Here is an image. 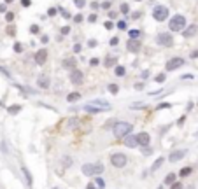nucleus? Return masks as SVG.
<instances>
[{
    "mask_svg": "<svg viewBox=\"0 0 198 189\" xmlns=\"http://www.w3.org/2000/svg\"><path fill=\"white\" fill-rule=\"evenodd\" d=\"M184 27H186V18L182 16V14H175L168 21V28H170L172 32H182Z\"/></svg>",
    "mask_w": 198,
    "mask_h": 189,
    "instance_id": "nucleus-1",
    "label": "nucleus"
},
{
    "mask_svg": "<svg viewBox=\"0 0 198 189\" xmlns=\"http://www.w3.org/2000/svg\"><path fill=\"white\" fill-rule=\"evenodd\" d=\"M133 130V126L130 123H116L114 124V137H118V138H121V137H126L130 135V131Z\"/></svg>",
    "mask_w": 198,
    "mask_h": 189,
    "instance_id": "nucleus-2",
    "label": "nucleus"
},
{
    "mask_svg": "<svg viewBox=\"0 0 198 189\" xmlns=\"http://www.w3.org/2000/svg\"><path fill=\"white\" fill-rule=\"evenodd\" d=\"M153 18H154L156 21H165L166 18H168V7L165 6H156L153 9Z\"/></svg>",
    "mask_w": 198,
    "mask_h": 189,
    "instance_id": "nucleus-3",
    "label": "nucleus"
},
{
    "mask_svg": "<svg viewBox=\"0 0 198 189\" xmlns=\"http://www.w3.org/2000/svg\"><path fill=\"white\" fill-rule=\"evenodd\" d=\"M111 163H112V166L116 168H123L126 165V156H124L123 152H116L111 156Z\"/></svg>",
    "mask_w": 198,
    "mask_h": 189,
    "instance_id": "nucleus-4",
    "label": "nucleus"
},
{
    "mask_svg": "<svg viewBox=\"0 0 198 189\" xmlns=\"http://www.w3.org/2000/svg\"><path fill=\"white\" fill-rule=\"evenodd\" d=\"M156 42H158V46L170 47V46H174V39H172L170 33H158V37H156Z\"/></svg>",
    "mask_w": 198,
    "mask_h": 189,
    "instance_id": "nucleus-5",
    "label": "nucleus"
},
{
    "mask_svg": "<svg viewBox=\"0 0 198 189\" xmlns=\"http://www.w3.org/2000/svg\"><path fill=\"white\" fill-rule=\"evenodd\" d=\"M182 65H184V60L179 58V56H175V58H172V60H168V61H166V70H168V72L177 70V68H179V67H182Z\"/></svg>",
    "mask_w": 198,
    "mask_h": 189,
    "instance_id": "nucleus-6",
    "label": "nucleus"
},
{
    "mask_svg": "<svg viewBox=\"0 0 198 189\" xmlns=\"http://www.w3.org/2000/svg\"><path fill=\"white\" fill-rule=\"evenodd\" d=\"M82 81H84V74L81 70H72L70 72V82H72V84L79 86V84H82Z\"/></svg>",
    "mask_w": 198,
    "mask_h": 189,
    "instance_id": "nucleus-7",
    "label": "nucleus"
},
{
    "mask_svg": "<svg viewBox=\"0 0 198 189\" xmlns=\"http://www.w3.org/2000/svg\"><path fill=\"white\" fill-rule=\"evenodd\" d=\"M46 60H48V51H46V49L37 51V54H35V63H37V65H44Z\"/></svg>",
    "mask_w": 198,
    "mask_h": 189,
    "instance_id": "nucleus-8",
    "label": "nucleus"
},
{
    "mask_svg": "<svg viewBox=\"0 0 198 189\" xmlns=\"http://www.w3.org/2000/svg\"><path fill=\"white\" fill-rule=\"evenodd\" d=\"M84 110H86V112H91V114H98V112L107 110V109L100 107V105H95V103H88V105H84Z\"/></svg>",
    "mask_w": 198,
    "mask_h": 189,
    "instance_id": "nucleus-9",
    "label": "nucleus"
},
{
    "mask_svg": "<svg viewBox=\"0 0 198 189\" xmlns=\"http://www.w3.org/2000/svg\"><path fill=\"white\" fill-rule=\"evenodd\" d=\"M126 47H128V51H132V53H139L140 51V42L137 39H130L128 44H126Z\"/></svg>",
    "mask_w": 198,
    "mask_h": 189,
    "instance_id": "nucleus-10",
    "label": "nucleus"
},
{
    "mask_svg": "<svg viewBox=\"0 0 198 189\" xmlns=\"http://www.w3.org/2000/svg\"><path fill=\"white\" fill-rule=\"evenodd\" d=\"M196 32H198V27H196V25H189V27H187L186 30H182L181 33L186 39H189V37H195V35H196Z\"/></svg>",
    "mask_w": 198,
    "mask_h": 189,
    "instance_id": "nucleus-11",
    "label": "nucleus"
},
{
    "mask_svg": "<svg viewBox=\"0 0 198 189\" xmlns=\"http://www.w3.org/2000/svg\"><path fill=\"white\" fill-rule=\"evenodd\" d=\"M137 142H139L140 147H145V146H149L151 137L147 135V133H139V135H137Z\"/></svg>",
    "mask_w": 198,
    "mask_h": 189,
    "instance_id": "nucleus-12",
    "label": "nucleus"
},
{
    "mask_svg": "<svg viewBox=\"0 0 198 189\" xmlns=\"http://www.w3.org/2000/svg\"><path fill=\"white\" fill-rule=\"evenodd\" d=\"M184 156H186V151L181 149V151H174V152H172L170 156H168V159H170L172 163H175V161H179V159H182Z\"/></svg>",
    "mask_w": 198,
    "mask_h": 189,
    "instance_id": "nucleus-13",
    "label": "nucleus"
},
{
    "mask_svg": "<svg viewBox=\"0 0 198 189\" xmlns=\"http://www.w3.org/2000/svg\"><path fill=\"white\" fill-rule=\"evenodd\" d=\"M37 86L42 88V89L49 88V77H48V76H39V77H37Z\"/></svg>",
    "mask_w": 198,
    "mask_h": 189,
    "instance_id": "nucleus-14",
    "label": "nucleus"
},
{
    "mask_svg": "<svg viewBox=\"0 0 198 189\" xmlns=\"http://www.w3.org/2000/svg\"><path fill=\"white\" fill-rule=\"evenodd\" d=\"M124 146H128V147H137L139 146V142H137V137H132V135H126L124 137Z\"/></svg>",
    "mask_w": 198,
    "mask_h": 189,
    "instance_id": "nucleus-15",
    "label": "nucleus"
},
{
    "mask_svg": "<svg viewBox=\"0 0 198 189\" xmlns=\"http://www.w3.org/2000/svg\"><path fill=\"white\" fill-rule=\"evenodd\" d=\"M82 173H84V175H95V165H90V163H88V165H82Z\"/></svg>",
    "mask_w": 198,
    "mask_h": 189,
    "instance_id": "nucleus-16",
    "label": "nucleus"
},
{
    "mask_svg": "<svg viewBox=\"0 0 198 189\" xmlns=\"http://www.w3.org/2000/svg\"><path fill=\"white\" fill-rule=\"evenodd\" d=\"M163 161H165V158H158V159H156V161L153 163V166H151V170H153V172H154V170H158V168H160L161 165H163Z\"/></svg>",
    "mask_w": 198,
    "mask_h": 189,
    "instance_id": "nucleus-17",
    "label": "nucleus"
},
{
    "mask_svg": "<svg viewBox=\"0 0 198 189\" xmlns=\"http://www.w3.org/2000/svg\"><path fill=\"white\" fill-rule=\"evenodd\" d=\"M77 100H81V93H70L67 97V102H77Z\"/></svg>",
    "mask_w": 198,
    "mask_h": 189,
    "instance_id": "nucleus-18",
    "label": "nucleus"
},
{
    "mask_svg": "<svg viewBox=\"0 0 198 189\" xmlns=\"http://www.w3.org/2000/svg\"><path fill=\"white\" fill-rule=\"evenodd\" d=\"M114 74L118 77H123L124 76V67H121V65H118L116 68H114Z\"/></svg>",
    "mask_w": 198,
    "mask_h": 189,
    "instance_id": "nucleus-19",
    "label": "nucleus"
},
{
    "mask_svg": "<svg viewBox=\"0 0 198 189\" xmlns=\"http://www.w3.org/2000/svg\"><path fill=\"white\" fill-rule=\"evenodd\" d=\"M189 173H191V168L189 166H184L182 170H179V175H181V177H187Z\"/></svg>",
    "mask_w": 198,
    "mask_h": 189,
    "instance_id": "nucleus-20",
    "label": "nucleus"
},
{
    "mask_svg": "<svg viewBox=\"0 0 198 189\" xmlns=\"http://www.w3.org/2000/svg\"><path fill=\"white\" fill-rule=\"evenodd\" d=\"M19 110H21V107H19V105H11V107L7 109V112H9V114H18Z\"/></svg>",
    "mask_w": 198,
    "mask_h": 189,
    "instance_id": "nucleus-21",
    "label": "nucleus"
},
{
    "mask_svg": "<svg viewBox=\"0 0 198 189\" xmlns=\"http://www.w3.org/2000/svg\"><path fill=\"white\" fill-rule=\"evenodd\" d=\"M130 39H139L140 37V30H137V28H133V30H130Z\"/></svg>",
    "mask_w": 198,
    "mask_h": 189,
    "instance_id": "nucleus-22",
    "label": "nucleus"
},
{
    "mask_svg": "<svg viewBox=\"0 0 198 189\" xmlns=\"http://www.w3.org/2000/svg\"><path fill=\"white\" fill-rule=\"evenodd\" d=\"M63 65L67 67V68H74V67H75V60H72V58H70V60H65Z\"/></svg>",
    "mask_w": 198,
    "mask_h": 189,
    "instance_id": "nucleus-23",
    "label": "nucleus"
},
{
    "mask_svg": "<svg viewBox=\"0 0 198 189\" xmlns=\"http://www.w3.org/2000/svg\"><path fill=\"white\" fill-rule=\"evenodd\" d=\"M109 93H112V95H116V93L119 91V88H118V84H109Z\"/></svg>",
    "mask_w": 198,
    "mask_h": 189,
    "instance_id": "nucleus-24",
    "label": "nucleus"
},
{
    "mask_svg": "<svg viewBox=\"0 0 198 189\" xmlns=\"http://www.w3.org/2000/svg\"><path fill=\"white\" fill-rule=\"evenodd\" d=\"M174 180H175V175H174V173H168L165 177V184H174Z\"/></svg>",
    "mask_w": 198,
    "mask_h": 189,
    "instance_id": "nucleus-25",
    "label": "nucleus"
},
{
    "mask_svg": "<svg viewBox=\"0 0 198 189\" xmlns=\"http://www.w3.org/2000/svg\"><path fill=\"white\" fill-rule=\"evenodd\" d=\"M23 173H25V177H27V182H28V186H32V175H30V172H28L27 168H23Z\"/></svg>",
    "mask_w": 198,
    "mask_h": 189,
    "instance_id": "nucleus-26",
    "label": "nucleus"
},
{
    "mask_svg": "<svg viewBox=\"0 0 198 189\" xmlns=\"http://www.w3.org/2000/svg\"><path fill=\"white\" fill-rule=\"evenodd\" d=\"M95 172H96V175H100V173L103 172V165H102V163H96V165H95Z\"/></svg>",
    "mask_w": 198,
    "mask_h": 189,
    "instance_id": "nucleus-27",
    "label": "nucleus"
},
{
    "mask_svg": "<svg viewBox=\"0 0 198 189\" xmlns=\"http://www.w3.org/2000/svg\"><path fill=\"white\" fill-rule=\"evenodd\" d=\"M116 63H118V60H116V58H107L105 67H112V65H116Z\"/></svg>",
    "mask_w": 198,
    "mask_h": 189,
    "instance_id": "nucleus-28",
    "label": "nucleus"
},
{
    "mask_svg": "<svg viewBox=\"0 0 198 189\" xmlns=\"http://www.w3.org/2000/svg\"><path fill=\"white\" fill-rule=\"evenodd\" d=\"M121 12H124V14H128V12H130L128 4H121Z\"/></svg>",
    "mask_w": 198,
    "mask_h": 189,
    "instance_id": "nucleus-29",
    "label": "nucleus"
},
{
    "mask_svg": "<svg viewBox=\"0 0 198 189\" xmlns=\"http://www.w3.org/2000/svg\"><path fill=\"white\" fill-rule=\"evenodd\" d=\"M165 79H166V76H165V74H160V76H156V79H154V81H156V82H163Z\"/></svg>",
    "mask_w": 198,
    "mask_h": 189,
    "instance_id": "nucleus-30",
    "label": "nucleus"
},
{
    "mask_svg": "<svg viewBox=\"0 0 198 189\" xmlns=\"http://www.w3.org/2000/svg\"><path fill=\"white\" fill-rule=\"evenodd\" d=\"M96 186H98L100 189H103V187H105V182H103L102 179H96Z\"/></svg>",
    "mask_w": 198,
    "mask_h": 189,
    "instance_id": "nucleus-31",
    "label": "nucleus"
},
{
    "mask_svg": "<svg viewBox=\"0 0 198 189\" xmlns=\"http://www.w3.org/2000/svg\"><path fill=\"white\" fill-rule=\"evenodd\" d=\"M84 4H86L84 0H75V6L79 7V9H82V7H84Z\"/></svg>",
    "mask_w": 198,
    "mask_h": 189,
    "instance_id": "nucleus-32",
    "label": "nucleus"
},
{
    "mask_svg": "<svg viewBox=\"0 0 198 189\" xmlns=\"http://www.w3.org/2000/svg\"><path fill=\"white\" fill-rule=\"evenodd\" d=\"M21 6L23 7H30L32 6V0H21Z\"/></svg>",
    "mask_w": 198,
    "mask_h": 189,
    "instance_id": "nucleus-33",
    "label": "nucleus"
},
{
    "mask_svg": "<svg viewBox=\"0 0 198 189\" xmlns=\"http://www.w3.org/2000/svg\"><path fill=\"white\" fill-rule=\"evenodd\" d=\"M170 189H182V184H181V182H174Z\"/></svg>",
    "mask_w": 198,
    "mask_h": 189,
    "instance_id": "nucleus-34",
    "label": "nucleus"
},
{
    "mask_svg": "<svg viewBox=\"0 0 198 189\" xmlns=\"http://www.w3.org/2000/svg\"><path fill=\"white\" fill-rule=\"evenodd\" d=\"M6 19H7L9 23H11L12 19H14V14H12V12H7V14H6Z\"/></svg>",
    "mask_w": 198,
    "mask_h": 189,
    "instance_id": "nucleus-35",
    "label": "nucleus"
},
{
    "mask_svg": "<svg viewBox=\"0 0 198 189\" xmlns=\"http://www.w3.org/2000/svg\"><path fill=\"white\" fill-rule=\"evenodd\" d=\"M118 28H119V30H124V28H126V21H119L118 23Z\"/></svg>",
    "mask_w": 198,
    "mask_h": 189,
    "instance_id": "nucleus-36",
    "label": "nucleus"
},
{
    "mask_svg": "<svg viewBox=\"0 0 198 189\" xmlns=\"http://www.w3.org/2000/svg\"><path fill=\"white\" fill-rule=\"evenodd\" d=\"M30 32H32V33H39V27H37V25H32V27H30Z\"/></svg>",
    "mask_w": 198,
    "mask_h": 189,
    "instance_id": "nucleus-37",
    "label": "nucleus"
},
{
    "mask_svg": "<svg viewBox=\"0 0 198 189\" xmlns=\"http://www.w3.org/2000/svg\"><path fill=\"white\" fill-rule=\"evenodd\" d=\"M14 51H16V53H21V51H23L21 44H14Z\"/></svg>",
    "mask_w": 198,
    "mask_h": 189,
    "instance_id": "nucleus-38",
    "label": "nucleus"
},
{
    "mask_svg": "<svg viewBox=\"0 0 198 189\" xmlns=\"http://www.w3.org/2000/svg\"><path fill=\"white\" fill-rule=\"evenodd\" d=\"M7 33H9V35H14V33H16V28L9 27V28H7Z\"/></svg>",
    "mask_w": 198,
    "mask_h": 189,
    "instance_id": "nucleus-39",
    "label": "nucleus"
},
{
    "mask_svg": "<svg viewBox=\"0 0 198 189\" xmlns=\"http://www.w3.org/2000/svg\"><path fill=\"white\" fill-rule=\"evenodd\" d=\"M103 27L107 28V30H111V28H112L114 25H112V21H105V25H103Z\"/></svg>",
    "mask_w": 198,
    "mask_h": 189,
    "instance_id": "nucleus-40",
    "label": "nucleus"
},
{
    "mask_svg": "<svg viewBox=\"0 0 198 189\" xmlns=\"http://www.w3.org/2000/svg\"><path fill=\"white\" fill-rule=\"evenodd\" d=\"M61 33H63V35H67V33H70V28H69V27H63V28H61Z\"/></svg>",
    "mask_w": 198,
    "mask_h": 189,
    "instance_id": "nucleus-41",
    "label": "nucleus"
},
{
    "mask_svg": "<svg viewBox=\"0 0 198 189\" xmlns=\"http://www.w3.org/2000/svg\"><path fill=\"white\" fill-rule=\"evenodd\" d=\"M48 14H49V16H54V14H56V9H54V7H51V9L48 11Z\"/></svg>",
    "mask_w": 198,
    "mask_h": 189,
    "instance_id": "nucleus-42",
    "label": "nucleus"
},
{
    "mask_svg": "<svg viewBox=\"0 0 198 189\" xmlns=\"http://www.w3.org/2000/svg\"><path fill=\"white\" fill-rule=\"evenodd\" d=\"M118 42H119V40H118V37H112V39H111V46H116Z\"/></svg>",
    "mask_w": 198,
    "mask_h": 189,
    "instance_id": "nucleus-43",
    "label": "nucleus"
},
{
    "mask_svg": "<svg viewBox=\"0 0 198 189\" xmlns=\"http://www.w3.org/2000/svg\"><path fill=\"white\" fill-rule=\"evenodd\" d=\"M91 65L95 67V65H98V58H91V61H90Z\"/></svg>",
    "mask_w": 198,
    "mask_h": 189,
    "instance_id": "nucleus-44",
    "label": "nucleus"
},
{
    "mask_svg": "<svg viewBox=\"0 0 198 189\" xmlns=\"http://www.w3.org/2000/svg\"><path fill=\"white\" fill-rule=\"evenodd\" d=\"M140 16H142V12H139V11H137V12H133V19H139Z\"/></svg>",
    "mask_w": 198,
    "mask_h": 189,
    "instance_id": "nucleus-45",
    "label": "nucleus"
},
{
    "mask_svg": "<svg viewBox=\"0 0 198 189\" xmlns=\"http://www.w3.org/2000/svg\"><path fill=\"white\" fill-rule=\"evenodd\" d=\"M184 121H186V117H184V116H182V117L179 119V121H177V124H179V126H182V124H184Z\"/></svg>",
    "mask_w": 198,
    "mask_h": 189,
    "instance_id": "nucleus-46",
    "label": "nucleus"
},
{
    "mask_svg": "<svg viewBox=\"0 0 198 189\" xmlns=\"http://www.w3.org/2000/svg\"><path fill=\"white\" fill-rule=\"evenodd\" d=\"M102 7H103V9H109V7H111V2H103Z\"/></svg>",
    "mask_w": 198,
    "mask_h": 189,
    "instance_id": "nucleus-47",
    "label": "nucleus"
},
{
    "mask_svg": "<svg viewBox=\"0 0 198 189\" xmlns=\"http://www.w3.org/2000/svg\"><path fill=\"white\" fill-rule=\"evenodd\" d=\"M116 16H118V12H116V11H111V12H109V18H116Z\"/></svg>",
    "mask_w": 198,
    "mask_h": 189,
    "instance_id": "nucleus-48",
    "label": "nucleus"
},
{
    "mask_svg": "<svg viewBox=\"0 0 198 189\" xmlns=\"http://www.w3.org/2000/svg\"><path fill=\"white\" fill-rule=\"evenodd\" d=\"M168 107H170V103H161L158 109H168Z\"/></svg>",
    "mask_w": 198,
    "mask_h": 189,
    "instance_id": "nucleus-49",
    "label": "nucleus"
},
{
    "mask_svg": "<svg viewBox=\"0 0 198 189\" xmlns=\"http://www.w3.org/2000/svg\"><path fill=\"white\" fill-rule=\"evenodd\" d=\"M74 19H75V21H77V23H81V21H82V16H81V14H77V16H75Z\"/></svg>",
    "mask_w": 198,
    "mask_h": 189,
    "instance_id": "nucleus-50",
    "label": "nucleus"
},
{
    "mask_svg": "<svg viewBox=\"0 0 198 189\" xmlns=\"http://www.w3.org/2000/svg\"><path fill=\"white\" fill-rule=\"evenodd\" d=\"M90 21H91V23L96 21V14H91V16H90Z\"/></svg>",
    "mask_w": 198,
    "mask_h": 189,
    "instance_id": "nucleus-51",
    "label": "nucleus"
},
{
    "mask_svg": "<svg viewBox=\"0 0 198 189\" xmlns=\"http://www.w3.org/2000/svg\"><path fill=\"white\" fill-rule=\"evenodd\" d=\"M74 51H75V53H79V51H81V46H79V44H75V46H74Z\"/></svg>",
    "mask_w": 198,
    "mask_h": 189,
    "instance_id": "nucleus-52",
    "label": "nucleus"
},
{
    "mask_svg": "<svg viewBox=\"0 0 198 189\" xmlns=\"http://www.w3.org/2000/svg\"><path fill=\"white\" fill-rule=\"evenodd\" d=\"M88 44H90V47H95V46H96V40H90Z\"/></svg>",
    "mask_w": 198,
    "mask_h": 189,
    "instance_id": "nucleus-53",
    "label": "nucleus"
},
{
    "mask_svg": "<svg viewBox=\"0 0 198 189\" xmlns=\"http://www.w3.org/2000/svg\"><path fill=\"white\" fill-rule=\"evenodd\" d=\"M191 58H198V51H191Z\"/></svg>",
    "mask_w": 198,
    "mask_h": 189,
    "instance_id": "nucleus-54",
    "label": "nucleus"
},
{
    "mask_svg": "<svg viewBox=\"0 0 198 189\" xmlns=\"http://www.w3.org/2000/svg\"><path fill=\"white\" fill-rule=\"evenodd\" d=\"M0 12H6V4H0Z\"/></svg>",
    "mask_w": 198,
    "mask_h": 189,
    "instance_id": "nucleus-55",
    "label": "nucleus"
},
{
    "mask_svg": "<svg viewBox=\"0 0 198 189\" xmlns=\"http://www.w3.org/2000/svg\"><path fill=\"white\" fill-rule=\"evenodd\" d=\"M86 189H96V187H95V184H88V186H86Z\"/></svg>",
    "mask_w": 198,
    "mask_h": 189,
    "instance_id": "nucleus-56",
    "label": "nucleus"
},
{
    "mask_svg": "<svg viewBox=\"0 0 198 189\" xmlns=\"http://www.w3.org/2000/svg\"><path fill=\"white\" fill-rule=\"evenodd\" d=\"M9 2H12V0H6V4H9Z\"/></svg>",
    "mask_w": 198,
    "mask_h": 189,
    "instance_id": "nucleus-57",
    "label": "nucleus"
},
{
    "mask_svg": "<svg viewBox=\"0 0 198 189\" xmlns=\"http://www.w3.org/2000/svg\"><path fill=\"white\" fill-rule=\"evenodd\" d=\"M139 2H140V0H139Z\"/></svg>",
    "mask_w": 198,
    "mask_h": 189,
    "instance_id": "nucleus-58",
    "label": "nucleus"
}]
</instances>
